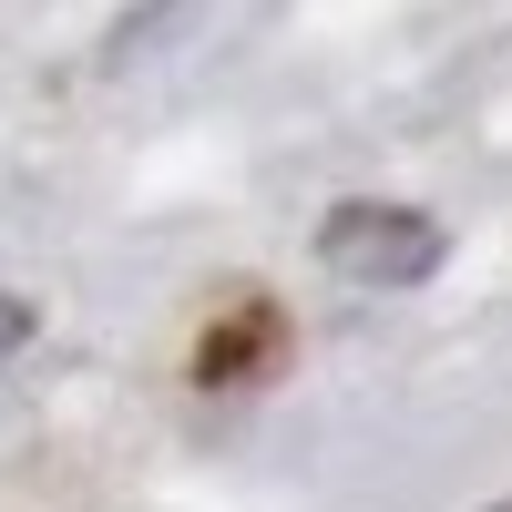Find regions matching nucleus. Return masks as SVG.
Masks as SVG:
<instances>
[{"label":"nucleus","mask_w":512,"mask_h":512,"mask_svg":"<svg viewBox=\"0 0 512 512\" xmlns=\"http://www.w3.org/2000/svg\"><path fill=\"white\" fill-rule=\"evenodd\" d=\"M21 349H31V297L0 287V359H21Z\"/></svg>","instance_id":"obj_2"},{"label":"nucleus","mask_w":512,"mask_h":512,"mask_svg":"<svg viewBox=\"0 0 512 512\" xmlns=\"http://www.w3.org/2000/svg\"><path fill=\"white\" fill-rule=\"evenodd\" d=\"M502 512H512V502H502Z\"/></svg>","instance_id":"obj_3"},{"label":"nucleus","mask_w":512,"mask_h":512,"mask_svg":"<svg viewBox=\"0 0 512 512\" xmlns=\"http://www.w3.org/2000/svg\"><path fill=\"white\" fill-rule=\"evenodd\" d=\"M441 216H420V205H379V195H359V205H328V226H318V256L338 277H359V287H420L441 267Z\"/></svg>","instance_id":"obj_1"}]
</instances>
